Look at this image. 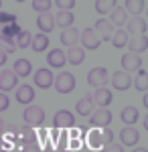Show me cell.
I'll return each instance as SVG.
<instances>
[{
	"mask_svg": "<svg viewBox=\"0 0 148 152\" xmlns=\"http://www.w3.org/2000/svg\"><path fill=\"white\" fill-rule=\"evenodd\" d=\"M23 120H24V124L31 126V128H41V126H45V110L41 105L31 104L29 107H24Z\"/></svg>",
	"mask_w": 148,
	"mask_h": 152,
	"instance_id": "1",
	"label": "cell"
},
{
	"mask_svg": "<svg viewBox=\"0 0 148 152\" xmlns=\"http://www.w3.org/2000/svg\"><path fill=\"white\" fill-rule=\"evenodd\" d=\"M53 128H57V130L75 128V116L69 110H57L55 116H53Z\"/></svg>",
	"mask_w": 148,
	"mask_h": 152,
	"instance_id": "2",
	"label": "cell"
},
{
	"mask_svg": "<svg viewBox=\"0 0 148 152\" xmlns=\"http://www.w3.org/2000/svg\"><path fill=\"white\" fill-rule=\"evenodd\" d=\"M53 85H55V89L59 94H71L75 89V77L69 71H63V73L57 75V79L53 81Z\"/></svg>",
	"mask_w": 148,
	"mask_h": 152,
	"instance_id": "3",
	"label": "cell"
},
{
	"mask_svg": "<svg viewBox=\"0 0 148 152\" xmlns=\"http://www.w3.org/2000/svg\"><path fill=\"white\" fill-rule=\"evenodd\" d=\"M89 118H91L89 120L91 126H95V128H108L110 122H112V112L108 107H95Z\"/></svg>",
	"mask_w": 148,
	"mask_h": 152,
	"instance_id": "4",
	"label": "cell"
},
{
	"mask_svg": "<svg viewBox=\"0 0 148 152\" xmlns=\"http://www.w3.org/2000/svg\"><path fill=\"white\" fill-rule=\"evenodd\" d=\"M110 81V77H108V69L106 67H95V69L89 71V75H87V83H89L91 87H106Z\"/></svg>",
	"mask_w": 148,
	"mask_h": 152,
	"instance_id": "5",
	"label": "cell"
},
{
	"mask_svg": "<svg viewBox=\"0 0 148 152\" xmlns=\"http://www.w3.org/2000/svg\"><path fill=\"white\" fill-rule=\"evenodd\" d=\"M79 43L83 45L81 49H89V51H95V49L102 45V41L93 33V28H83V31H79Z\"/></svg>",
	"mask_w": 148,
	"mask_h": 152,
	"instance_id": "6",
	"label": "cell"
},
{
	"mask_svg": "<svg viewBox=\"0 0 148 152\" xmlns=\"http://www.w3.org/2000/svg\"><path fill=\"white\" fill-rule=\"evenodd\" d=\"M114 31H116V28L112 26V23H110V20H106V18H100V20L95 23V26H93V33L97 35L100 41H112Z\"/></svg>",
	"mask_w": 148,
	"mask_h": 152,
	"instance_id": "7",
	"label": "cell"
},
{
	"mask_svg": "<svg viewBox=\"0 0 148 152\" xmlns=\"http://www.w3.org/2000/svg\"><path fill=\"white\" fill-rule=\"evenodd\" d=\"M18 87V77H16V73L14 71H2L0 73V91L2 94H6V91H12V89H16Z\"/></svg>",
	"mask_w": 148,
	"mask_h": 152,
	"instance_id": "8",
	"label": "cell"
},
{
	"mask_svg": "<svg viewBox=\"0 0 148 152\" xmlns=\"http://www.w3.org/2000/svg\"><path fill=\"white\" fill-rule=\"evenodd\" d=\"M146 18H142V16H134V18H130L128 23H126V33H130V35L134 37H140V35H146Z\"/></svg>",
	"mask_w": 148,
	"mask_h": 152,
	"instance_id": "9",
	"label": "cell"
},
{
	"mask_svg": "<svg viewBox=\"0 0 148 152\" xmlns=\"http://www.w3.org/2000/svg\"><path fill=\"white\" fill-rule=\"evenodd\" d=\"M53 81H55V77H53V73L49 69L41 67L39 71H34V85H37V87L49 89V87H53Z\"/></svg>",
	"mask_w": 148,
	"mask_h": 152,
	"instance_id": "10",
	"label": "cell"
},
{
	"mask_svg": "<svg viewBox=\"0 0 148 152\" xmlns=\"http://www.w3.org/2000/svg\"><path fill=\"white\" fill-rule=\"evenodd\" d=\"M112 85H114L118 91H126V89H130V85H132V77H130V73H126V71H116L114 75H112Z\"/></svg>",
	"mask_w": 148,
	"mask_h": 152,
	"instance_id": "11",
	"label": "cell"
},
{
	"mask_svg": "<svg viewBox=\"0 0 148 152\" xmlns=\"http://www.w3.org/2000/svg\"><path fill=\"white\" fill-rule=\"evenodd\" d=\"M128 49H130V53H134V55H140V53H144L148 49V37L146 35H140V37H132V39H128Z\"/></svg>",
	"mask_w": 148,
	"mask_h": 152,
	"instance_id": "12",
	"label": "cell"
},
{
	"mask_svg": "<svg viewBox=\"0 0 148 152\" xmlns=\"http://www.w3.org/2000/svg\"><path fill=\"white\" fill-rule=\"evenodd\" d=\"M120 140H122V146H136L138 140H140V134H138L136 128L132 126H126L120 132Z\"/></svg>",
	"mask_w": 148,
	"mask_h": 152,
	"instance_id": "13",
	"label": "cell"
},
{
	"mask_svg": "<svg viewBox=\"0 0 148 152\" xmlns=\"http://www.w3.org/2000/svg\"><path fill=\"white\" fill-rule=\"evenodd\" d=\"M122 69L128 73V71H138L142 69V57L140 55H134V53H128V55H124L122 57Z\"/></svg>",
	"mask_w": 148,
	"mask_h": 152,
	"instance_id": "14",
	"label": "cell"
},
{
	"mask_svg": "<svg viewBox=\"0 0 148 152\" xmlns=\"http://www.w3.org/2000/svg\"><path fill=\"white\" fill-rule=\"evenodd\" d=\"M120 120L124 122L126 126H134L138 120H140V112H138V107H134V105H126V107H122V112H120Z\"/></svg>",
	"mask_w": 148,
	"mask_h": 152,
	"instance_id": "15",
	"label": "cell"
},
{
	"mask_svg": "<svg viewBox=\"0 0 148 152\" xmlns=\"http://www.w3.org/2000/svg\"><path fill=\"white\" fill-rule=\"evenodd\" d=\"M61 43L65 45V47H77V43H79V31L75 28V26H69V28H63V33H61Z\"/></svg>",
	"mask_w": 148,
	"mask_h": 152,
	"instance_id": "16",
	"label": "cell"
},
{
	"mask_svg": "<svg viewBox=\"0 0 148 152\" xmlns=\"http://www.w3.org/2000/svg\"><path fill=\"white\" fill-rule=\"evenodd\" d=\"M93 110H95V107H93V97H91V94H87L85 97H81L79 102L75 104V112H77L79 116H83V118L91 116Z\"/></svg>",
	"mask_w": 148,
	"mask_h": 152,
	"instance_id": "17",
	"label": "cell"
},
{
	"mask_svg": "<svg viewBox=\"0 0 148 152\" xmlns=\"http://www.w3.org/2000/svg\"><path fill=\"white\" fill-rule=\"evenodd\" d=\"M91 97H93V104H97V107H108L112 104V91L108 87H97Z\"/></svg>",
	"mask_w": 148,
	"mask_h": 152,
	"instance_id": "18",
	"label": "cell"
},
{
	"mask_svg": "<svg viewBox=\"0 0 148 152\" xmlns=\"http://www.w3.org/2000/svg\"><path fill=\"white\" fill-rule=\"evenodd\" d=\"M37 26H39V31H41L43 35L51 33V31L55 28V16H53V14H49V12L39 14V16H37Z\"/></svg>",
	"mask_w": 148,
	"mask_h": 152,
	"instance_id": "19",
	"label": "cell"
},
{
	"mask_svg": "<svg viewBox=\"0 0 148 152\" xmlns=\"http://www.w3.org/2000/svg\"><path fill=\"white\" fill-rule=\"evenodd\" d=\"M34 99V89L31 87V85H18L16 87V102L18 104H33Z\"/></svg>",
	"mask_w": 148,
	"mask_h": 152,
	"instance_id": "20",
	"label": "cell"
},
{
	"mask_svg": "<svg viewBox=\"0 0 148 152\" xmlns=\"http://www.w3.org/2000/svg\"><path fill=\"white\" fill-rule=\"evenodd\" d=\"M110 23H112V26H118V28H122L126 23H128V12L122 8V6H114V10H112V14H110Z\"/></svg>",
	"mask_w": 148,
	"mask_h": 152,
	"instance_id": "21",
	"label": "cell"
},
{
	"mask_svg": "<svg viewBox=\"0 0 148 152\" xmlns=\"http://www.w3.org/2000/svg\"><path fill=\"white\" fill-rule=\"evenodd\" d=\"M47 61H49V65L51 67H63L65 63H67V57H65V51H61V49H53L49 55H47Z\"/></svg>",
	"mask_w": 148,
	"mask_h": 152,
	"instance_id": "22",
	"label": "cell"
},
{
	"mask_svg": "<svg viewBox=\"0 0 148 152\" xmlns=\"http://www.w3.org/2000/svg\"><path fill=\"white\" fill-rule=\"evenodd\" d=\"M12 71L16 73V77H26V75H31V73H33V65H31V61H29V59H16Z\"/></svg>",
	"mask_w": 148,
	"mask_h": 152,
	"instance_id": "23",
	"label": "cell"
},
{
	"mask_svg": "<svg viewBox=\"0 0 148 152\" xmlns=\"http://www.w3.org/2000/svg\"><path fill=\"white\" fill-rule=\"evenodd\" d=\"M65 57L71 65H81L83 63V59H85V51L81 47H69L67 53H65Z\"/></svg>",
	"mask_w": 148,
	"mask_h": 152,
	"instance_id": "24",
	"label": "cell"
},
{
	"mask_svg": "<svg viewBox=\"0 0 148 152\" xmlns=\"http://www.w3.org/2000/svg\"><path fill=\"white\" fill-rule=\"evenodd\" d=\"M55 23L57 26H63V28H69V26H75V16H73V12H67V10H59L57 16H55Z\"/></svg>",
	"mask_w": 148,
	"mask_h": 152,
	"instance_id": "25",
	"label": "cell"
},
{
	"mask_svg": "<svg viewBox=\"0 0 148 152\" xmlns=\"http://www.w3.org/2000/svg\"><path fill=\"white\" fill-rule=\"evenodd\" d=\"M124 10L130 12V14H134V16H140V12L146 8V2L144 0H126L124 2Z\"/></svg>",
	"mask_w": 148,
	"mask_h": 152,
	"instance_id": "26",
	"label": "cell"
},
{
	"mask_svg": "<svg viewBox=\"0 0 148 152\" xmlns=\"http://www.w3.org/2000/svg\"><path fill=\"white\" fill-rule=\"evenodd\" d=\"M85 138H87V146H89V148H93V150H102V148H103L102 134H100V130H97V128L89 130V134H87Z\"/></svg>",
	"mask_w": 148,
	"mask_h": 152,
	"instance_id": "27",
	"label": "cell"
},
{
	"mask_svg": "<svg viewBox=\"0 0 148 152\" xmlns=\"http://www.w3.org/2000/svg\"><path fill=\"white\" fill-rule=\"evenodd\" d=\"M31 47H33V51H37V53L45 51V49L49 47V37L43 35V33L34 35V37H33V41H31Z\"/></svg>",
	"mask_w": 148,
	"mask_h": 152,
	"instance_id": "28",
	"label": "cell"
},
{
	"mask_svg": "<svg viewBox=\"0 0 148 152\" xmlns=\"http://www.w3.org/2000/svg\"><path fill=\"white\" fill-rule=\"evenodd\" d=\"M18 136H21L23 144H26V142H39V138H37V132H34V128L26 126V124H24L23 128H18Z\"/></svg>",
	"mask_w": 148,
	"mask_h": 152,
	"instance_id": "29",
	"label": "cell"
},
{
	"mask_svg": "<svg viewBox=\"0 0 148 152\" xmlns=\"http://www.w3.org/2000/svg\"><path fill=\"white\" fill-rule=\"evenodd\" d=\"M128 39H130V37H128V33H126L124 28H116L114 37H112V45H114L116 49H122L126 43H128Z\"/></svg>",
	"mask_w": 148,
	"mask_h": 152,
	"instance_id": "30",
	"label": "cell"
},
{
	"mask_svg": "<svg viewBox=\"0 0 148 152\" xmlns=\"http://www.w3.org/2000/svg\"><path fill=\"white\" fill-rule=\"evenodd\" d=\"M0 51H2L4 55H12V53L16 51L14 39H12V37H4V35H0Z\"/></svg>",
	"mask_w": 148,
	"mask_h": 152,
	"instance_id": "31",
	"label": "cell"
},
{
	"mask_svg": "<svg viewBox=\"0 0 148 152\" xmlns=\"http://www.w3.org/2000/svg\"><path fill=\"white\" fill-rule=\"evenodd\" d=\"M134 85H136L138 91H146L148 89V73L146 69H138V75L134 79Z\"/></svg>",
	"mask_w": 148,
	"mask_h": 152,
	"instance_id": "32",
	"label": "cell"
},
{
	"mask_svg": "<svg viewBox=\"0 0 148 152\" xmlns=\"http://www.w3.org/2000/svg\"><path fill=\"white\" fill-rule=\"evenodd\" d=\"M31 41H33V35H31L29 31H21V33L16 35V39H14V45H16V49L18 47L24 49V47H31Z\"/></svg>",
	"mask_w": 148,
	"mask_h": 152,
	"instance_id": "33",
	"label": "cell"
},
{
	"mask_svg": "<svg viewBox=\"0 0 148 152\" xmlns=\"http://www.w3.org/2000/svg\"><path fill=\"white\" fill-rule=\"evenodd\" d=\"M114 6H118L116 0H95V10L100 14H106V12H112Z\"/></svg>",
	"mask_w": 148,
	"mask_h": 152,
	"instance_id": "34",
	"label": "cell"
},
{
	"mask_svg": "<svg viewBox=\"0 0 148 152\" xmlns=\"http://www.w3.org/2000/svg\"><path fill=\"white\" fill-rule=\"evenodd\" d=\"M0 136L4 138V140H18L16 136H18V128L14 126V124H8V126H2V130H0Z\"/></svg>",
	"mask_w": 148,
	"mask_h": 152,
	"instance_id": "35",
	"label": "cell"
},
{
	"mask_svg": "<svg viewBox=\"0 0 148 152\" xmlns=\"http://www.w3.org/2000/svg\"><path fill=\"white\" fill-rule=\"evenodd\" d=\"M53 6V2L51 0H33V8L39 14H45V12H49V8Z\"/></svg>",
	"mask_w": 148,
	"mask_h": 152,
	"instance_id": "36",
	"label": "cell"
},
{
	"mask_svg": "<svg viewBox=\"0 0 148 152\" xmlns=\"http://www.w3.org/2000/svg\"><path fill=\"white\" fill-rule=\"evenodd\" d=\"M100 134H102V144H103V146H108V144L114 142V132H112L110 128H102V130H100Z\"/></svg>",
	"mask_w": 148,
	"mask_h": 152,
	"instance_id": "37",
	"label": "cell"
},
{
	"mask_svg": "<svg viewBox=\"0 0 148 152\" xmlns=\"http://www.w3.org/2000/svg\"><path fill=\"white\" fill-rule=\"evenodd\" d=\"M21 152H41V146H39V142H26L23 144Z\"/></svg>",
	"mask_w": 148,
	"mask_h": 152,
	"instance_id": "38",
	"label": "cell"
},
{
	"mask_svg": "<svg viewBox=\"0 0 148 152\" xmlns=\"http://www.w3.org/2000/svg\"><path fill=\"white\" fill-rule=\"evenodd\" d=\"M57 6L61 8V10H71L73 6H75V0H57Z\"/></svg>",
	"mask_w": 148,
	"mask_h": 152,
	"instance_id": "39",
	"label": "cell"
},
{
	"mask_svg": "<svg viewBox=\"0 0 148 152\" xmlns=\"http://www.w3.org/2000/svg\"><path fill=\"white\" fill-rule=\"evenodd\" d=\"M8 105H10V97H8L6 94H2V91H0V112L8 110Z\"/></svg>",
	"mask_w": 148,
	"mask_h": 152,
	"instance_id": "40",
	"label": "cell"
},
{
	"mask_svg": "<svg viewBox=\"0 0 148 152\" xmlns=\"http://www.w3.org/2000/svg\"><path fill=\"white\" fill-rule=\"evenodd\" d=\"M102 152H124V148H122V144H108V146H103Z\"/></svg>",
	"mask_w": 148,
	"mask_h": 152,
	"instance_id": "41",
	"label": "cell"
},
{
	"mask_svg": "<svg viewBox=\"0 0 148 152\" xmlns=\"http://www.w3.org/2000/svg\"><path fill=\"white\" fill-rule=\"evenodd\" d=\"M79 146H81L79 138H69V148H79Z\"/></svg>",
	"mask_w": 148,
	"mask_h": 152,
	"instance_id": "42",
	"label": "cell"
},
{
	"mask_svg": "<svg viewBox=\"0 0 148 152\" xmlns=\"http://www.w3.org/2000/svg\"><path fill=\"white\" fill-rule=\"evenodd\" d=\"M47 136H49V130H45L43 126H41V130H39V134H37V138H41V140H47Z\"/></svg>",
	"mask_w": 148,
	"mask_h": 152,
	"instance_id": "43",
	"label": "cell"
},
{
	"mask_svg": "<svg viewBox=\"0 0 148 152\" xmlns=\"http://www.w3.org/2000/svg\"><path fill=\"white\" fill-rule=\"evenodd\" d=\"M49 136H51V138H53V140L57 142V138H59V130H57V128H53V130H49Z\"/></svg>",
	"mask_w": 148,
	"mask_h": 152,
	"instance_id": "44",
	"label": "cell"
},
{
	"mask_svg": "<svg viewBox=\"0 0 148 152\" xmlns=\"http://www.w3.org/2000/svg\"><path fill=\"white\" fill-rule=\"evenodd\" d=\"M4 63H6V55H4V53H2V51H0V67H2V65H4Z\"/></svg>",
	"mask_w": 148,
	"mask_h": 152,
	"instance_id": "45",
	"label": "cell"
},
{
	"mask_svg": "<svg viewBox=\"0 0 148 152\" xmlns=\"http://www.w3.org/2000/svg\"><path fill=\"white\" fill-rule=\"evenodd\" d=\"M8 18H10V16H8V14H0V23H6V20H8Z\"/></svg>",
	"mask_w": 148,
	"mask_h": 152,
	"instance_id": "46",
	"label": "cell"
},
{
	"mask_svg": "<svg viewBox=\"0 0 148 152\" xmlns=\"http://www.w3.org/2000/svg\"><path fill=\"white\" fill-rule=\"evenodd\" d=\"M142 124H144V128H148V116L142 118Z\"/></svg>",
	"mask_w": 148,
	"mask_h": 152,
	"instance_id": "47",
	"label": "cell"
},
{
	"mask_svg": "<svg viewBox=\"0 0 148 152\" xmlns=\"http://www.w3.org/2000/svg\"><path fill=\"white\" fill-rule=\"evenodd\" d=\"M45 152H59V150H57V148H53V146H47Z\"/></svg>",
	"mask_w": 148,
	"mask_h": 152,
	"instance_id": "48",
	"label": "cell"
},
{
	"mask_svg": "<svg viewBox=\"0 0 148 152\" xmlns=\"http://www.w3.org/2000/svg\"><path fill=\"white\" fill-rule=\"evenodd\" d=\"M132 152H148L146 148H136V150H132Z\"/></svg>",
	"mask_w": 148,
	"mask_h": 152,
	"instance_id": "49",
	"label": "cell"
},
{
	"mask_svg": "<svg viewBox=\"0 0 148 152\" xmlns=\"http://www.w3.org/2000/svg\"><path fill=\"white\" fill-rule=\"evenodd\" d=\"M2 126H4V124H2V118H0V130H2Z\"/></svg>",
	"mask_w": 148,
	"mask_h": 152,
	"instance_id": "50",
	"label": "cell"
},
{
	"mask_svg": "<svg viewBox=\"0 0 148 152\" xmlns=\"http://www.w3.org/2000/svg\"><path fill=\"white\" fill-rule=\"evenodd\" d=\"M0 8H2V2H0Z\"/></svg>",
	"mask_w": 148,
	"mask_h": 152,
	"instance_id": "51",
	"label": "cell"
}]
</instances>
